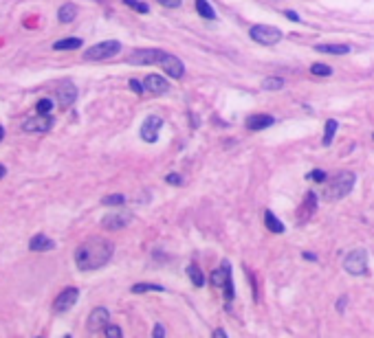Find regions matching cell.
Here are the masks:
<instances>
[{
	"label": "cell",
	"instance_id": "cell-6",
	"mask_svg": "<svg viewBox=\"0 0 374 338\" xmlns=\"http://www.w3.org/2000/svg\"><path fill=\"white\" fill-rule=\"evenodd\" d=\"M77 297H80V290H77V288H66L64 292L55 299V303H53V310H55L57 314L69 312L71 307L77 303Z\"/></svg>",
	"mask_w": 374,
	"mask_h": 338
},
{
	"label": "cell",
	"instance_id": "cell-7",
	"mask_svg": "<svg viewBox=\"0 0 374 338\" xmlns=\"http://www.w3.org/2000/svg\"><path fill=\"white\" fill-rule=\"evenodd\" d=\"M161 128H163V121L159 117H148L141 125V138L148 143H156V138L161 134Z\"/></svg>",
	"mask_w": 374,
	"mask_h": 338
},
{
	"label": "cell",
	"instance_id": "cell-4",
	"mask_svg": "<svg viewBox=\"0 0 374 338\" xmlns=\"http://www.w3.org/2000/svg\"><path fill=\"white\" fill-rule=\"evenodd\" d=\"M119 51H121V44H119L117 40H108V42H101V44L90 46L84 57L86 59H108V57H114Z\"/></svg>",
	"mask_w": 374,
	"mask_h": 338
},
{
	"label": "cell",
	"instance_id": "cell-24",
	"mask_svg": "<svg viewBox=\"0 0 374 338\" xmlns=\"http://www.w3.org/2000/svg\"><path fill=\"white\" fill-rule=\"evenodd\" d=\"M187 275H190V279H192V283H194L196 288H201L203 283H205V277H203V273H201V268L198 266H187Z\"/></svg>",
	"mask_w": 374,
	"mask_h": 338
},
{
	"label": "cell",
	"instance_id": "cell-31",
	"mask_svg": "<svg viewBox=\"0 0 374 338\" xmlns=\"http://www.w3.org/2000/svg\"><path fill=\"white\" fill-rule=\"evenodd\" d=\"M306 178L313 180V183H324V180H326V172H322V169H315V172H310Z\"/></svg>",
	"mask_w": 374,
	"mask_h": 338
},
{
	"label": "cell",
	"instance_id": "cell-37",
	"mask_svg": "<svg viewBox=\"0 0 374 338\" xmlns=\"http://www.w3.org/2000/svg\"><path fill=\"white\" fill-rule=\"evenodd\" d=\"M167 183H170V185H180V176H176V174H170V176H167Z\"/></svg>",
	"mask_w": 374,
	"mask_h": 338
},
{
	"label": "cell",
	"instance_id": "cell-5",
	"mask_svg": "<svg viewBox=\"0 0 374 338\" xmlns=\"http://www.w3.org/2000/svg\"><path fill=\"white\" fill-rule=\"evenodd\" d=\"M343 268L348 270L350 275H365V268H367V255L365 250H352L350 255L343 259Z\"/></svg>",
	"mask_w": 374,
	"mask_h": 338
},
{
	"label": "cell",
	"instance_id": "cell-12",
	"mask_svg": "<svg viewBox=\"0 0 374 338\" xmlns=\"http://www.w3.org/2000/svg\"><path fill=\"white\" fill-rule=\"evenodd\" d=\"M108 321H110V314H108L106 307H95L93 312H90V316H88V329L90 331H99V329H104Z\"/></svg>",
	"mask_w": 374,
	"mask_h": 338
},
{
	"label": "cell",
	"instance_id": "cell-28",
	"mask_svg": "<svg viewBox=\"0 0 374 338\" xmlns=\"http://www.w3.org/2000/svg\"><path fill=\"white\" fill-rule=\"evenodd\" d=\"M310 72H313V75H317V77H330V75H333V68L326 66V64H313Z\"/></svg>",
	"mask_w": 374,
	"mask_h": 338
},
{
	"label": "cell",
	"instance_id": "cell-23",
	"mask_svg": "<svg viewBox=\"0 0 374 338\" xmlns=\"http://www.w3.org/2000/svg\"><path fill=\"white\" fill-rule=\"evenodd\" d=\"M196 11L205 18V20H214V18H216L214 9H212V5H209L207 0H196Z\"/></svg>",
	"mask_w": 374,
	"mask_h": 338
},
{
	"label": "cell",
	"instance_id": "cell-2",
	"mask_svg": "<svg viewBox=\"0 0 374 338\" xmlns=\"http://www.w3.org/2000/svg\"><path fill=\"white\" fill-rule=\"evenodd\" d=\"M354 174L352 172H339L337 176H333L324 187V198L326 200H339V198H346L354 187Z\"/></svg>",
	"mask_w": 374,
	"mask_h": 338
},
{
	"label": "cell",
	"instance_id": "cell-9",
	"mask_svg": "<svg viewBox=\"0 0 374 338\" xmlns=\"http://www.w3.org/2000/svg\"><path fill=\"white\" fill-rule=\"evenodd\" d=\"M165 53L156 48H146V51H135L130 55V64H161Z\"/></svg>",
	"mask_w": 374,
	"mask_h": 338
},
{
	"label": "cell",
	"instance_id": "cell-39",
	"mask_svg": "<svg viewBox=\"0 0 374 338\" xmlns=\"http://www.w3.org/2000/svg\"><path fill=\"white\" fill-rule=\"evenodd\" d=\"M286 16H288V18H291V20H295V22H297V20H299V16H297V14H295V11H286Z\"/></svg>",
	"mask_w": 374,
	"mask_h": 338
},
{
	"label": "cell",
	"instance_id": "cell-20",
	"mask_svg": "<svg viewBox=\"0 0 374 338\" xmlns=\"http://www.w3.org/2000/svg\"><path fill=\"white\" fill-rule=\"evenodd\" d=\"M75 16H77V7L73 3H66V5H62L59 7V11H57V18H59V22H73L75 20Z\"/></svg>",
	"mask_w": 374,
	"mask_h": 338
},
{
	"label": "cell",
	"instance_id": "cell-19",
	"mask_svg": "<svg viewBox=\"0 0 374 338\" xmlns=\"http://www.w3.org/2000/svg\"><path fill=\"white\" fill-rule=\"evenodd\" d=\"M315 51L330 53V55H346V53H350V46L348 44H317Z\"/></svg>",
	"mask_w": 374,
	"mask_h": 338
},
{
	"label": "cell",
	"instance_id": "cell-33",
	"mask_svg": "<svg viewBox=\"0 0 374 338\" xmlns=\"http://www.w3.org/2000/svg\"><path fill=\"white\" fill-rule=\"evenodd\" d=\"M104 331H106V336H110V338H121V329H119L117 325H106Z\"/></svg>",
	"mask_w": 374,
	"mask_h": 338
},
{
	"label": "cell",
	"instance_id": "cell-18",
	"mask_svg": "<svg viewBox=\"0 0 374 338\" xmlns=\"http://www.w3.org/2000/svg\"><path fill=\"white\" fill-rule=\"evenodd\" d=\"M315 207H317V196L310 191L308 196H306L304 207L299 209V222H306V220H308V217L313 215V211H315Z\"/></svg>",
	"mask_w": 374,
	"mask_h": 338
},
{
	"label": "cell",
	"instance_id": "cell-27",
	"mask_svg": "<svg viewBox=\"0 0 374 338\" xmlns=\"http://www.w3.org/2000/svg\"><path fill=\"white\" fill-rule=\"evenodd\" d=\"M262 88L264 90H282L284 88V79H280V77H267V79L262 81Z\"/></svg>",
	"mask_w": 374,
	"mask_h": 338
},
{
	"label": "cell",
	"instance_id": "cell-11",
	"mask_svg": "<svg viewBox=\"0 0 374 338\" xmlns=\"http://www.w3.org/2000/svg\"><path fill=\"white\" fill-rule=\"evenodd\" d=\"M22 128L27 132H49L53 128V117H49V114H38V117L25 121Z\"/></svg>",
	"mask_w": 374,
	"mask_h": 338
},
{
	"label": "cell",
	"instance_id": "cell-32",
	"mask_svg": "<svg viewBox=\"0 0 374 338\" xmlns=\"http://www.w3.org/2000/svg\"><path fill=\"white\" fill-rule=\"evenodd\" d=\"M123 202H126V198L121 196V193H114V196L104 198V204H123Z\"/></svg>",
	"mask_w": 374,
	"mask_h": 338
},
{
	"label": "cell",
	"instance_id": "cell-14",
	"mask_svg": "<svg viewBox=\"0 0 374 338\" xmlns=\"http://www.w3.org/2000/svg\"><path fill=\"white\" fill-rule=\"evenodd\" d=\"M227 281H231V268H229V262H222L220 268H216L212 273V283L216 288H225Z\"/></svg>",
	"mask_w": 374,
	"mask_h": 338
},
{
	"label": "cell",
	"instance_id": "cell-29",
	"mask_svg": "<svg viewBox=\"0 0 374 338\" xmlns=\"http://www.w3.org/2000/svg\"><path fill=\"white\" fill-rule=\"evenodd\" d=\"M35 110H38V114H51V110H53V101L49 99V97H44V99H40L38 104H35Z\"/></svg>",
	"mask_w": 374,
	"mask_h": 338
},
{
	"label": "cell",
	"instance_id": "cell-35",
	"mask_svg": "<svg viewBox=\"0 0 374 338\" xmlns=\"http://www.w3.org/2000/svg\"><path fill=\"white\" fill-rule=\"evenodd\" d=\"M130 88L135 90V93H139V95H141V93H143V88H146V86H141V83H139L137 79H130Z\"/></svg>",
	"mask_w": 374,
	"mask_h": 338
},
{
	"label": "cell",
	"instance_id": "cell-40",
	"mask_svg": "<svg viewBox=\"0 0 374 338\" xmlns=\"http://www.w3.org/2000/svg\"><path fill=\"white\" fill-rule=\"evenodd\" d=\"M214 334H216V336H227V331H225V329H216Z\"/></svg>",
	"mask_w": 374,
	"mask_h": 338
},
{
	"label": "cell",
	"instance_id": "cell-36",
	"mask_svg": "<svg viewBox=\"0 0 374 338\" xmlns=\"http://www.w3.org/2000/svg\"><path fill=\"white\" fill-rule=\"evenodd\" d=\"M159 3L161 5H165V7H178V5H180V0H159Z\"/></svg>",
	"mask_w": 374,
	"mask_h": 338
},
{
	"label": "cell",
	"instance_id": "cell-16",
	"mask_svg": "<svg viewBox=\"0 0 374 338\" xmlns=\"http://www.w3.org/2000/svg\"><path fill=\"white\" fill-rule=\"evenodd\" d=\"M29 248L35 250V252H44V250H53L55 248V241L49 239L46 235L38 233L35 237H31V241H29Z\"/></svg>",
	"mask_w": 374,
	"mask_h": 338
},
{
	"label": "cell",
	"instance_id": "cell-3",
	"mask_svg": "<svg viewBox=\"0 0 374 338\" xmlns=\"http://www.w3.org/2000/svg\"><path fill=\"white\" fill-rule=\"evenodd\" d=\"M251 38L256 40L258 44L273 46L282 40V31L275 27H269V24H256V27H251Z\"/></svg>",
	"mask_w": 374,
	"mask_h": 338
},
{
	"label": "cell",
	"instance_id": "cell-22",
	"mask_svg": "<svg viewBox=\"0 0 374 338\" xmlns=\"http://www.w3.org/2000/svg\"><path fill=\"white\" fill-rule=\"evenodd\" d=\"M264 224H267V228H269L271 233H284V224H282V222L277 220V217L271 213V211L264 213Z\"/></svg>",
	"mask_w": 374,
	"mask_h": 338
},
{
	"label": "cell",
	"instance_id": "cell-42",
	"mask_svg": "<svg viewBox=\"0 0 374 338\" xmlns=\"http://www.w3.org/2000/svg\"><path fill=\"white\" fill-rule=\"evenodd\" d=\"M5 138V130H3V125H0V141Z\"/></svg>",
	"mask_w": 374,
	"mask_h": 338
},
{
	"label": "cell",
	"instance_id": "cell-25",
	"mask_svg": "<svg viewBox=\"0 0 374 338\" xmlns=\"http://www.w3.org/2000/svg\"><path fill=\"white\" fill-rule=\"evenodd\" d=\"M337 128H339V123H337L335 119H328V121H326V134H324V145H326V147L333 143V136H335Z\"/></svg>",
	"mask_w": 374,
	"mask_h": 338
},
{
	"label": "cell",
	"instance_id": "cell-26",
	"mask_svg": "<svg viewBox=\"0 0 374 338\" xmlns=\"http://www.w3.org/2000/svg\"><path fill=\"white\" fill-rule=\"evenodd\" d=\"M163 286H156V283H137L132 286V292L135 294H141V292H163Z\"/></svg>",
	"mask_w": 374,
	"mask_h": 338
},
{
	"label": "cell",
	"instance_id": "cell-15",
	"mask_svg": "<svg viewBox=\"0 0 374 338\" xmlns=\"http://www.w3.org/2000/svg\"><path fill=\"white\" fill-rule=\"evenodd\" d=\"M143 86H146L150 93H156V95H163L170 90V83H167V79H163L161 75H148Z\"/></svg>",
	"mask_w": 374,
	"mask_h": 338
},
{
	"label": "cell",
	"instance_id": "cell-38",
	"mask_svg": "<svg viewBox=\"0 0 374 338\" xmlns=\"http://www.w3.org/2000/svg\"><path fill=\"white\" fill-rule=\"evenodd\" d=\"M154 336L156 338H163V336H165V329H163L161 325H156V327H154Z\"/></svg>",
	"mask_w": 374,
	"mask_h": 338
},
{
	"label": "cell",
	"instance_id": "cell-10",
	"mask_svg": "<svg viewBox=\"0 0 374 338\" xmlns=\"http://www.w3.org/2000/svg\"><path fill=\"white\" fill-rule=\"evenodd\" d=\"M161 68L167 72V75H172V77H176V79H180V77L185 75V66L183 62L176 57V55H170V53H165L161 59Z\"/></svg>",
	"mask_w": 374,
	"mask_h": 338
},
{
	"label": "cell",
	"instance_id": "cell-41",
	"mask_svg": "<svg viewBox=\"0 0 374 338\" xmlns=\"http://www.w3.org/2000/svg\"><path fill=\"white\" fill-rule=\"evenodd\" d=\"M5 174H7V169H5V165H0V178H3Z\"/></svg>",
	"mask_w": 374,
	"mask_h": 338
},
{
	"label": "cell",
	"instance_id": "cell-1",
	"mask_svg": "<svg viewBox=\"0 0 374 338\" xmlns=\"http://www.w3.org/2000/svg\"><path fill=\"white\" fill-rule=\"evenodd\" d=\"M112 250H114L112 241H108L104 237H90L82 246H77L75 264L80 270H97L110 262Z\"/></svg>",
	"mask_w": 374,
	"mask_h": 338
},
{
	"label": "cell",
	"instance_id": "cell-8",
	"mask_svg": "<svg viewBox=\"0 0 374 338\" xmlns=\"http://www.w3.org/2000/svg\"><path fill=\"white\" fill-rule=\"evenodd\" d=\"M132 222V215L128 211H119V213H110L101 220V226L108 228V231H119V228H126Z\"/></svg>",
	"mask_w": 374,
	"mask_h": 338
},
{
	"label": "cell",
	"instance_id": "cell-17",
	"mask_svg": "<svg viewBox=\"0 0 374 338\" xmlns=\"http://www.w3.org/2000/svg\"><path fill=\"white\" fill-rule=\"evenodd\" d=\"M273 117H269V114H253V117L246 119V128L249 130H264L269 128V125H273Z\"/></svg>",
	"mask_w": 374,
	"mask_h": 338
},
{
	"label": "cell",
	"instance_id": "cell-21",
	"mask_svg": "<svg viewBox=\"0 0 374 338\" xmlns=\"http://www.w3.org/2000/svg\"><path fill=\"white\" fill-rule=\"evenodd\" d=\"M82 46V40L80 38H64V40H57L53 48L55 51H75V48Z\"/></svg>",
	"mask_w": 374,
	"mask_h": 338
},
{
	"label": "cell",
	"instance_id": "cell-30",
	"mask_svg": "<svg viewBox=\"0 0 374 338\" xmlns=\"http://www.w3.org/2000/svg\"><path fill=\"white\" fill-rule=\"evenodd\" d=\"M123 5H128L130 9L139 11V14H148V11H150L148 5H146V3H139V0H123Z\"/></svg>",
	"mask_w": 374,
	"mask_h": 338
},
{
	"label": "cell",
	"instance_id": "cell-13",
	"mask_svg": "<svg viewBox=\"0 0 374 338\" xmlns=\"http://www.w3.org/2000/svg\"><path fill=\"white\" fill-rule=\"evenodd\" d=\"M75 99H77V88L73 86V83H64V86L57 88V104L62 108L73 106Z\"/></svg>",
	"mask_w": 374,
	"mask_h": 338
},
{
	"label": "cell",
	"instance_id": "cell-34",
	"mask_svg": "<svg viewBox=\"0 0 374 338\" xmlns=\"http://www.w3.org/2000/svg\"><path fill=\"white\" fill-rule=\"evenodd\" d=\"M225 297H227V301L233 299V283L231 281H227V286H225Z\"/></svg>",
	"mask_w": 374,
	"mask_h": 338
}]
</instances>
